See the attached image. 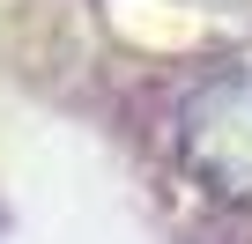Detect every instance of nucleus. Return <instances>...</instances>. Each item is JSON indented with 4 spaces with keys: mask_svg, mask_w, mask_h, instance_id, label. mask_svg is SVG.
Listing matches in <instances>:
<instances>
[{
    "mask_svg": "<svg viewBox=\"0 0 252 244\" xmlns=\"http://www.w3.org/2000/svg\"><path fill=\"white\" fill-rule=\"evenodd\" d=\"M178 148L222 200H252V74L245 67H230L186 96Z\"/></svg>",
    "mask_w": 252,
    "mask_h": 244,
    "instance_id": "1",
    "label": "nucleus"
}]
</instances>
